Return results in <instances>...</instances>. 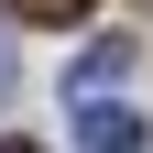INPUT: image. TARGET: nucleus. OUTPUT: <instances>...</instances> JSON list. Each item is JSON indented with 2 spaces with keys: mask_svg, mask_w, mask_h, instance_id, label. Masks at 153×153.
<instances>
[{
  "mask_svg": "<svg viewBox=\"0 0 153 153\" xmlns=\"http://www.w3.org/2000/svg\"><path fill=\"white\" fill-rule=\"evenodd\" d=\"M76 142H88V153H142L153 131H142V109H109V99H88V120H76Z\"/></svg>",
  "mask_w": 153,
  "mask_h": 153,
  "instance_id": "nucleus-1",
  "label": "nucleus"
},
{
  "mask_svg": "<svg viewBox=\"0 0 153 153\" xmlns=\"http://www.w3.org/2000/svg\"><path fill=\"white\" fill-rule=\"evenodd\" d=\"M131 66V44H120V33H109V44H88V66H76V88H109V76H120Z\"/></svg>",
  "mask_w": 153,
  "mask_h": 153,
  "instance_id": "nucleus-2",
  "label": "nucleus"
},
{
  "mask_svg": "<svg viewBox=\"0 0 153 153\" xmlns=\"http://www.w3.org/2000/svg\"><path fill=\"white\" fill-rule=\"evenodd\" d=\"M11 11H22V22H76L88 0H11Z\"/></svg>",
  "mask_w": 153,
  "mask_h": 153,
  "instance_id": "nucleus-3",
  "label": "nucleus"
},
{
  "mask_svg": "<svg viewBox=\"0 0 153 153\" xmlns=\"http://www.w3.org/2000/svg\"><path fill=\"white\" fill-rule=\"evenodd\" d=\"M0 99H11V44H0Z\"/></svg>",
  "mask_w": 153,
  "mask_h": 153,
  "instance_id": "nucleus-4",
  "label": "nucleus"
},
{
  "mask_svg": "<svg viewBox=\"0 0 153 153\" xmlns=\"http://www.w3.org/2000/svg\"><path fill=\"white\" fill-rule=\"evenodd\" d=\"M0 153H33V142H0Z\"/></svg>",
  "mask_w": 153,
  "mask_h": 153,
  "instance_id": "nucleus-5",
  "label": "nucleus"
}]
</instances>
